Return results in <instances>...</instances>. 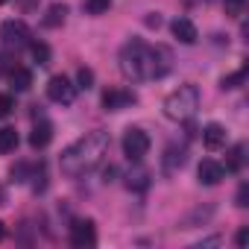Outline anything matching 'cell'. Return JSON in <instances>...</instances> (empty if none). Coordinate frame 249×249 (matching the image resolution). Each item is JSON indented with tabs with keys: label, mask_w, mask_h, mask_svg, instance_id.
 <instances>
[{
	"label": "cell",
	"mask_w": 249,
	"mask_h": 249,
	"mask_svg": "<svg viewBox=\"0 0 249 249\" xmlns=\"http://www.w3.org/2000/svg\"><path fill=\"white\" fill-rule=\"evenodd\" d=\"M120 71L126 79L132 82H147V79H161L170 73V50L161 44H147L141 38H129L126 44L120 47Z\"/></svg>",
	"instance_id": "obj_1"
},
{
	"label": "cell",
	"mask_w": 249,
	"mask_h": 249,
	"mask_svg": "<svg viewBox=\"0 0 249 249\" xmlns=\"http://www.w3.org/2000/svg\"><path fill=\"white\" fill-rule=\"evenodd\" d=\"M108 147H111L108 132H100V129H97V132H88L85 138L73 141V144L62 153L59 167H62L65 176L79 179V176H85V173H91V170H97V167L103 164Z\"/></svg>",
	"instance_id": "obj_2"
},
{
	"label": "cell",
	"mask_w": 249,
	"mask_h": 249,
	"mask_svg": "<svg viewBox=\"0 0 249 249\" xmlns=\"http://www.w3.org/2000/svg\"><path fill=\"white\" fill-rule=\"evenodd\" d=\"M196 108H199V88L191 85V82L188 85H179L176 91H170L164 97V114L170 120H176V123L191 120L196 114Z\"/></svg>",
	"instance_id": "obj_3"
},
{
	"label": "cell",
	"mask_w": 249,
	"mask_h": 249,
	"mask_svg": "<svg viewBox=\"0 0 249 249\" xmlns=\"http://www.w3.org/2000/svg\"><path fill=\"white\" fill-rule=\"evenodd\" d=\"M147 153H150V135L141 126H129L123 132V156L129 161H141Z\"/></svg>",
	"instance_id": "obj_4"
},
{
	"label": "cell",
	"mask_w": 249,
	"mask_h": 249,
	"mask_svg": "<svg viewBox=\"0 0 249 249\" xmlns=\"http://www.w3.org/2000/svg\"><path fill=\"white\" fill-rule=\"evenodd\" d=\"M47 97H50L53 103H59V106H71L73 97H76V85H73L65 73H56V76H50V82H47Z\"/></svg>",
	"instance_id": "obj_5"
},
{
	"label": "cell",
	"mask_w": 249,
	"mask_h": 249,
	"mask_svg": "<svg viewBox=\"0 0 249 249\" xmlns=\"http://www.w3.org/2000/svg\"><path fill=\"white\" fill-rule=\"evenodd\" d=\"M0 38H3V44L9 47H27L33 41V33L24 21H3V27H0Z\"/></svg>",
	"instance_id": "obj_6"
},
{
	"label": "cell",
	"mask_w": 249,
	"mask_h": 249,
	"mask_svg": "<svg viewBox=\"0 0 249 249\" xmlns=\"http://www.w3.org/2000/svg\"><path fill=\"white\" fill-rule=\"evenodd\" d=\"M71 243L79 246V249L94 246L97 243V226H94V220H76L71 226Z\"/></svg>",
	"instance_id": "obj_7"
},
{
	"label": "cell",
	"mask_w": 249,
	"mask_h": 249,
	"mask_svg": "<svg viewBox=\"0 0 249 249\" xmlns=\"http://www.w3.org/2000/svg\"><path fill=\"white\" fill-rule=\"evenodd\" d=\"M135 100H138V97H135L132 91H126V88H108V91L103 94V108H106V111H123V108H129Z\"/></svg>",
	"instance_id": "obj_8"
},
{
	"label": "cell",
	"mask_w": 249,
	"mask_h": 249,
	"mask_svg": "<svg viewBox=\"0 0 249 249\" xmlns=\"http://www.w3.org/2000/svg\"><path fill=\"white\" fill-rule=\"evenodd\" d=\"M196 176H199V182H202V185L214 188V185H220V182H223V176H226V167H223L220 161H214V159H205V161L199 164Z\"/></svg>",
	"instance_id": "obj_9"
},
{
	"label": "cell",
	"mask_w": 249,
	"mask_h": 249,
	"mask_svg": "<svg viewBox=\"0 0 249 249\" xmlns=\"http://www.w3.org/2000/svg\"><path fill=\"white\" fill-rule=\"evenodd\" d=\"M170 33H173V38L182 41V44H196V38H199L196 24H194L191 18H176V21L170 24Z\"/></svg>",
	"instance_id": "obj_10"
},
{
	"label": "cell",
	"mask_w": 249,
	"mask_h": 249,
	"mask_svg": "<svg viewBox=\"0 0 249 249\" xmlns=\"http://www.w3.org/2000/svg\"><path fill=\"white\" fill-rule=\"evenodd\" d=\"M185 161H188V150H185V147L170 144V147L164 150L161 167H164V173H176V170H182V167H185Z\"/></svg>",
	"instance_id": "obj_11"
},
{
	"label": "cell",
	"mask_w": 249,
	"mask_h": 249,
	"mask_svg": "<svg viewBox=\"0 0 249 249\" xmlns=\"http://www.w3.org/2000/svg\"><path fill=\"white\" fill-rule=\"evenodd\" d=\"M226 138H229V132H226L223 123H208V126L202 129V144H205V150H220V147H226Z\"/></svg>",
	"instance_id": "obj_12"
},
{
	"label": "cell",
	"mask_w": 249,
	"mask_h": 249,
	"mask_svg": "<svg viewBox=\"0 0 249 249\" xmlns=\"http://www.w3.org/2000/svg\"><path fill=\"white\" fill-rule=\"evenodd\" d=\"M50 141H53V123L50 120H38L33 126V132H30V147L33 150H44Z\"/></svg>",
	"instance_id": "obj_13"
},
{
	"label": "cell",
	"mask_w": 249,
	"mask_h": 249,
	"mask_svg": "<svg viewBox=\"0 0 249 249\" xmlns=\"http://www.w3.org/2000/svg\"><path fill=\"white\" fill-rule=\"evenodd\" d=\"M214 205H199V208H194V211H188L182 220H179V229H196V226H202V223H208L211 217H214Z\"/></svg>",
	"instance_id": "obj_14"
},
{
	"label": "cell",
	"mask_w": 249,
	"mask_h": 249,
	"mask_svg": "<svg viewBox=\"0 0 249 249\" xmlns=\"http://www.w3.org/2000/svg\"><path fill=\"white\" fill-rule=\"evenodd\" d=\"M65 21H68V6H65V3H53V6L44 12V21H41V24H44L47 30H59Z\"/></svg>",
	"instance_id": "obj_15"
},
{
	"label": "cell",
	"mask_w": 249,
	"mask_h": 249,
	"mask_svg": "<svg viewBox=\"0 0 249 249\" xmlns=\"http://www.w3.org/2000/svg\"><path fill=\"white\" fill-rule=\"evenodd\" d=\"M9 82H12V91H30L33 73H30L27 68H12V71H9Z\"/></svg>",
	"instance_id": "obj_16"
},
{
	"label": "cell",
	"mask_w": 249,
	"mask_h": 249,
	"mask_svg": "<svg viewBox=\"0 0 249 249\" xmlns=\"http://www.w3.org/2000/svg\"><path fill=\"white\" fill-rule=\"evenodd\" d=\"M243 161H246V144H234V147L226 153V170L237 173V170L243 167Z\"/></svg>",
	"instance_id": "obj_17"
},
{
	"label": "cell",
	"mask_w": 249,
	"mask_h": 249,
	"mask_svg": "<svg viewBox=\"0 0 249 249\" xmlns=\"http://www.w3.org/2000/svg\"><path fill=\"white\" fill-rule=\"evenodd\" d=\"M126 188L129 191H147L150 188V173L144 167H135L129 176H126Z\"/></svg>",
	"instance_id": "obj_18"
},
{
	"label": "cell",
	"mask_w": 249,
	"mask_h": 249,
	"mask_svg": "<svg viewBox=\"0 0 249 249\" xmlns=\"http://www.w3.org/2000/svg\"><path fill=\"white\" fill-rule=\"evenodd\" d=\"M15 150H18V132L12 126H3L0 129V156L15 153Z\"/></svg>",
	"instance_id": "obj_19"
},
{
	"label": "cell",
	"mask_w": 249,
	"mask_h": 249,
	"mask_svg": "<svg viewBox=\"0 0 249 249\" xmlns=\"http://www.w3.org/2000/svg\"><path fill=\"white\" fill-rule=\"evenodd\" d=\"M30 53H33V59L38 62V65H50V47L44 44V41H30Z\"/></svg>",
	"instance_id": "obj_20"
},
{
	"label": "cell",
	"mask_w": 249,
	"mask_h": 249,
	"mask_svg": "<svg viewBox=\"0 0 249 249\" xmlns=\"http://www.w3.org/2000/svg\"><path fill=\"white\" fill-rule=\"evenodd\" d=\"M111 3H114V0H85V12L88 15H106L108 9H111Z\"/></svg>",
	"instance_id": "obj_21"
},
{
	"label": "cell",
	"mask_w": 249,
	"mask_h": 249,
	"mask_svg": "<svg viewBox=\"0 0 249 249\" xmlns=\"http://www.w3.org/2000/svg\"><path fill=\"white\" fill-rule=\"evenodd\" d=\"M76 88H82V91L94 88V71L91 68H79L76 71Z\"/></svg>",
	"instance_id": "obj_22"
},
{
	"label": "cell",
	"mask_w": 249,
	"mask_h": 249,
	"mask_svg": "<svg viewBox=\"0 0 249 249\" xmlns=\"http://www.w3.org/2000/svg\"><path fill=\"white\" fill-rule=\"evenodd\" d=\"M223 9L229 18H240L243 9H246V0H223Z\"/></svg>",
	"instance_id": "obj_23"
},
{
	"label": "cell",
	"mask_w": 249,
	"mask_h": 249,
	"mask_svg": "<svg viewBox=\"0 0 249 249\" xmlns=\"http://www.w3.org/2000/svg\"><path fill=\"white\" fill-rule=\"evenodd\" d=\"M246 79V71H237V73H229V76H223L220 79V88L223 91H229V88H240V82Z\"/></svg>",
	"instance_id": "obj_24"
},
{
	"label": "cell",
	"mask_w": 249,
	"mask_h": 249,
	"mask_svg": "<svg viewBox=\"0 0 249 249\" xmlns=\"http://www.w3.org/2000/svg\"><path fill=\"white\" fill-rule=\"evenodd\" d=\"M15 111V97L12 94H0V117H6Z\"/></svg>",
	"instance_id": "obj_25"
},
{
	"label": "cell",
	"mask_w": 249,
	"mask_h": 249,
	"mask_svg": "<svg viewBox=\"0 0 249 249\" xmlns=\"http://www.w3.org/2000/svg\"><path fill=\"white\" fill-rule=\"evenodd\" d=\"M9 176H12V182H27V164H24V161H18V164L9 170Z\"/></svg>",
	"instance_id": "obj_26"
},
{
	"label": "cell",
	"mask_w": 249,
	"mask_h": 249,
	"mask_svg": "<svg viewBox=\"0 0 249 249\" xmlns=\"http://www.w3.org/2000/svg\"><path fill=\"white\" fill-rule=\"evenodd\" d=\"M234 205H237V208H246V205H249V185H240V191H237V196H234Z\"/></svg>",
	"instance_id": "obj_27"
},
{
	"label": "cell",
	"mask_w": 249,
	"mask_h": 249,
	"mask_svg": "<svg viewBox=\"0 0 249 249\" xmlns=\"http://www.w3.org/2000/svg\"><path fill=\"white\" fill-rule=\"evenodd\" d=\"M234 240H237V246H240V249H243V246H246V243H249V229H246V226H243V229H240V231H237V237H234Z\"/></svg>",
	"instance_id": "obj_28"
},
{
	"label": "cell",
	"mask_w": 249,
	"mask_h": 249,
	"mask_svg": "<svg viewBox=\"0 0 249 249\" xmlns=\"http://www.w3.org/2000/svg\"><path fill=\"white\" fill-rule=\"evenodd\" d=\"M217 243H220V237H208V240H199L196 249H202V246H217Z\"/></svg>",
	"instance_id": "obj_29"
},
{
	"label": "cell",
	"mask_w": 249,
	"mask_h": 249,
	"mask_svg": "<svg viewBox=\"0 0 249 249\" xmlns=\"http://www.w3.org/2000/svg\"><path fill=\"white\" fill-rule=\"evenodd\" d=\"M159 24H161V18H159V15H156V18H147V27H159Z\"/></svg>",
	"instance_id": "obj_30"
},
{
	"label": "cell",
	"mask_w": 249,
	"mask_h": 249,
	"mask_svg": "<svg viewBox=\"0 0 249 249\" xmlns=\"http://www.w3.org/2000/svg\"><path fill=\"white\" fill-rule=\"evenodd\" d=\"M0 205H6V188H0Z\"/></svg>",
	"instance_id": "obj_31"
},
{
	"label": "cell",
	"mask_w": 249,
	"mask_h": 249,
	"mask_svg": "<svg viewBox=\"0 0 249 249\" xmlns=\"http://www.w3.org/2000/svg\"><path fill=\"white\" fill-rule=\"evenodd\" d=\"M3 71H6V59H3V56H0V73H3Z\"/></svg>",
	"instance_id": "obj_32"
},
{
	"label": "cell",
	"mask_w": 249,
	"mask_h": 249,
	"mask_svg": "<svg viewBox=\"0 0 249 249\" xmlns=\"http://www.w3.org/2000/svg\"><path fill=\"white\" fill-rule=\"evenodd\" d=\"M3 234H6V229H3V223H0V240H3Z\"/></svg>",
	"instance_id": "obj_33"
},
{
	"label": "cell",
	"mask_w": 249,
	"mask_h": 249,
	"mask_svg": "<svg viewBox=\"0 0 249 249\" xmlns=\"http://www.w3.org/2000/svg\"><path fill=\"white\" fill-rule=\"evenodd\" d=\"M3 3H9V0H0V6H3Z\"/></svg>",
	"instance_id": "obj_34"
}]
</instances>
